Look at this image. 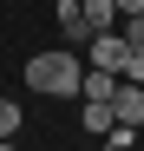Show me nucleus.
Returning a JSON list of instances; mask_svg holds the SVG:
<instances>
[{
	"mask_svg": "<svg viewBox=\"0 0 144 151\" xmlns=\"http://www.w3.org/2000/svg\"><path fill=\"white\" fill-rule=\"evenodd\" d=\"M26 86L46 92V99H79L85 92V66H79V53L53 46V53H33L26 59Z\"/></svg>",
	"mask_w": 144,
	"mask_h": 151,
	"instance_id": "obj_1",
	"label": "nucleus"
},
{
	"mask_svg": "<svg viewBox=\"0 0 144 151\" xmlns=\"http://www.w3.org/2000/svg\"><path fill=\"white\" fill-rule=\"evenodd\" d=\"M125 53H131V46H125V33H92V66H105V72H118V66H125Z\"/></svg>",
	"mask_w": 144,
	"mask_h": 151,
	"instance_id": "obj_2",
	"label": "nucleus"
},
{
	"mask_svg": "<svg viewBox=\"0 0 144 151\" xmlns=\"http://www.w3.org/2000/svg\"><path fill=\"white\" fill-rule=\"evenodd\" d=\"M53 20H59L66 46H85V40H92V27H85V7H79V0H59V7H53Z\"/></svg>",
	"mask_w": 144,
	"mask_h": 151,
	"instance_id": "obj_3",
	"label": "nucleus"
},
{
	"mask_svg": "<svg viewBox=\"0 0 144 151\" xmlns=\"http://www.w3.org/2000/svg\"><path fill=\"white\" fill-rule=\"evenodd\" d=\"M111 105H118V125H144V86H131V79H118V92H111Z\"/></svg>",
	"mask_w": 144,
	"mask_h": 151,
	"instance_id": "obj_4",
	"label": "nucleus"
},
{
	"mask_svg": "<svg viewBox=\"0 0 144 151\" xmlns=\"http://www.w3.org/2000/svg\"><path fill=\"white\" fill-rule=\"evenodd\" d=\"M79 7H85V27H92V33H111L118 20H125V13H118V0H79Z\"/></svg>",
	"mask_w": 144,
	"mask_h": 151,
	"instance_id": "obj_5",
	"label": "nucleus"
},
{
	"mask_svg": "<svg viewBox=\"0 0 144 151\" xmlns=\"http://www.w3.org/2000/svg\"><path fill=\"white\" fill-rule=\"evenodd\" d=\"M111 125H118V105H111V99H85V132H92V138H105Z\"/></svg>",
	"mask_w": 144,
	"mask_h": 151,
	"instance_id": "obj_6",
	"label": "nucleus"
},
{
	"mask_svg": "<svg viewBox=\"0 0 144 151\" xmlns=\"http://www.w3.org/2000/svg\"><path fill=\"white\" fill-rule=\"evenodd\" d=\"M111 92H118V72L92 66V72H85V92H79V99H111Z\"/></svg>",
	"mask_w": 144,
	"mask_h": 151,
	"instance_id": "obj_7",
	"label": "nucleus"
},
{
	"mask_svg": "<svg viewBox=\"0 0 144 151\" xmlns=\"http://www.w3.org/2000/svg\"><path fill=\"white\" fill-rule=\"evenodd\" d=\"M20 125H26V112H20L13 99H0V138H20Z\"/></svg>",
	"mask_w": 144,
	"mask_h": 151,
	"instance_id": "obj_8",
	"label": "nucleus"
},
{
	"mask_svg": "<svg viewBox=\"0 0 144 151\" xmlns=\"http://www.w3.org/2000/svg\"><path fill=\"white\" fill-rule=\"evenodd\" d=\"M118 33H125L131 53H144V13H125V20H118Z\"/></svg>",
	"mask_w": 144,
	"mask_h": 151,
	"instance_id": "obj_9",
	"label": "nucleus"
},
{
	"mask_svg": "<svg viewBox=\"0 0 144 151\" xmlns=\"http://www.w3.org/2000/svg\"><path fill=\"white\" fill-rule=\"evenodd\" d=\"M138 145V125H111V132H105V151H131Z\"/></svg>",
	"mask_w": 144,
	"mask_h": 151,
	"instance_id": "obj_10",
	"label": "nucleus"
},
{
	"mask_svg": "<svg viewBox=\"0 0 144 151\" xmlns=\"http://www.w3.org/2000/svg\"><path fill=\"white\" fill-rule=\"evenodd\" d=\"M118 79H131V86H144V53H125V66H118Z\"/></svg>",
	"mask_w": 144,
	"mask_h": 151,
	"instance_id": "obj_11",
	"label": "nucleus"
},
{
	"mask_svg": "<svg viewBox=\"0 0 144 151\" xmlns=\"http://www.w3.org/2000/svg\"><path fill=\"white\" fill-rule=\"evenodd\" d=\"M118 13H144V0H118Z\"/></svg>",
	"mask_w": 144,
	"mask_h": 151,
	"instance_id": "obj_12",
	"label": "nucleus"
},
{
	"mask_svg": "<svg viewBox=\"0 0 144 151\" xmlns=\"http://www.w3.org/2000/svg\"><path fill=\"white\" fill-rule=\"evenodd\" d=\"M0 151H20V145H13V138H0Z\"/></svg>",
	"mask_w": 144,
	"mask_h": 151,
	"instance_id": "obj_13",
	"label": "nucleus"
}]
</instances>
